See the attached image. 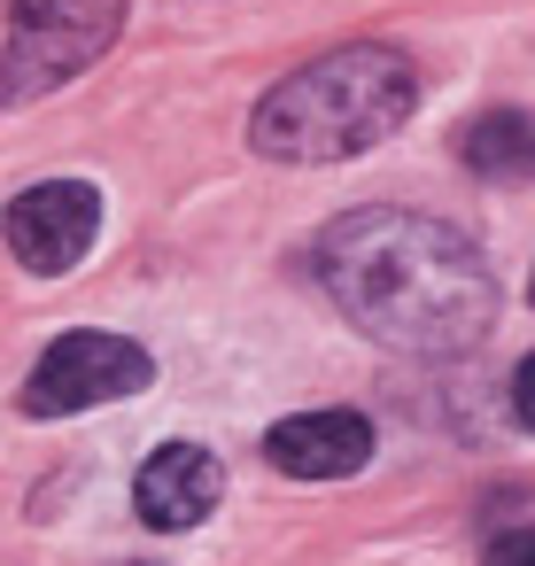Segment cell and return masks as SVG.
Returning <instances> with one entry per match:
<instances>
[{
    "label": "cell",
    "mask_w": 535,
    "mask_h": 566,
    "mask_svg": "<svg viewBox=\"0 0 535 566\" xmlns=\"http://www.w3.org/2000/svg\"><path fill=\"white\" fill-rule=\"evenodd\" d=\"M326 303L380 349L458 357L496 326V272L450 218L427 210H349L311 249Z\"/></svg>",
    "instance_id": "1"
},
{
    "label": "cell",
    "mask_w": 535,
    "mask_h": 566,
    "mask_svg": "<svg viewBox=\"0 0 535 566\" xmlns=\"http://www.w3.org/2000/svg\"><path fill=\"white\" fill-rule=\"evenodd\" d=\"M411 109H419L411 55L357 40V48H334V55L303 63L295 78H280L249 117V148L272 164H342V156L380 148Z\"/></svg>",
    "instance_id": "2"
},
{
    "label": "cell",
    "mask_w": 535,
    "mask_h": 566,
    "mask_svg": "<svg viewBox=\"0 0 535 566\" xmlns=\"http://www.w3.org/2000/svg\"><path fill=\"white\" fill-rule=\"evenodd\" d=\"M125 32V0H9V55H0V109L71 86Z\"/></svg>",
    "instance_id": "3"
},
{
    "label": "cell",
    "mask_w": 535,
    "mask_h": 566,
    "mask_svg": "<svg viewBox=\"0 0 535 566\" xmlns=\"http://www.w3.org/2000/svg\"><path fill=\"white\" fill-rule=\"evenodd\" d=\"M148 380H156V365H148L140 342H125V334H63V342L40 349V365L24 380V411L32 419H71V411L140 396Z\"/></svg>",
    "instance_id": "4"
},
{
    "label": "cell",
    "mask_w": 535,
    "mask_h": 566,
    "mask_svg": "<svg viewBox=\"0 0 535 566\" xmlns=\"http://www.w3.org/2000/svg\"><path fill=\"white\" fill-rule=\"evenodd\" d=\"M0 233H9L17 264H32L40 280H55V272H71L102 241V195L86 179H40V187H24L9 202Z\"/></svg>",
    "instance_id": "5"
},
{
    "label": "cell",
    "mask_w": 535,
    "mask_h": 566,
    "mask_svg": "<svg viewBox=\"0 0 535 566\" xmlns=\"http://www.w3.org/2000/svg\"><path fill=\"white\" fill-rule=\"evenodd\" d=\"M218 496H225V465H218L202 442H164V450L140 465V481H133L140 520H148V527H164V535H179V527L210 520V512H218Z\"/></svg>",
    "instance_id": "6"
},
{
    "label": "cell",
    "mask_w": 535,
    "mask_h": 566,
    "mask_svg": "<svg viewBox=\"0 0 535 566\" xmlns=\"http://www.w3.org/2000/svg\"><path fill=\"white\" fill-rule=\"evenodd\" d=\"M264 458L295 481H342L373 458V419L357 411H295L264 434Z\"/></svg>",
    "instance_id": "7"
},
{
    "label": "cell",
    "mask_w": 535,
    "mask_h": 566,
    "mask_svg": "<svg viewBox=\"0 0 535 566\" xmlns=\"http://www.w3.org/2000/svg\"><path fill=\"white\" fill-rule=\"evenodd\" d=\"M458 156H465L473 179H496V187L535 179V117H520V109H489V117H473V125L458 133Z\"/></svg>",
    "instance_id": "8"
},
{
    "label": "cell",
    "mask_w": 535,
    "mask_h": 566,
    "mask_svg": "<svg viewBox=\"0 0 535 566\" xmlns=\"http://www.w3.org/2000/svg\"><path fill=\"white\" fill-rule=\"evenodd\" d=\"M481 566H535V527H512V535H496Z\"/></svg>",
    "instance_id": "9"
},
{
    "label": "cell",
    "mask_w": 535,
    "mask_h": 566,
    "mask_svg": "<svg viewBox=\"0 0 535 566\" xmlns=\"http://www.w3.org/2000/svg\"><path fill=\"white\" fill-rule=\"evenodd\" d=\"M512 419L535 434V357H520V373H512Z\"/></svg>",
    "instance_id": "10"
},
{
    "label": "cell",
    "mask_w": 535,
    "mask_h": 566,
    "mask_svg": "<svg viewBox=\"0 0 535 566\" xmlns=\"http://www.w3.org/2000/svg\"><path fill=\"white\" fill-rule=\"evenodd\" d=\"M527 295H535V280H527Z\"/></svg>",
    "instance_id": "11"
}]
</instances>
